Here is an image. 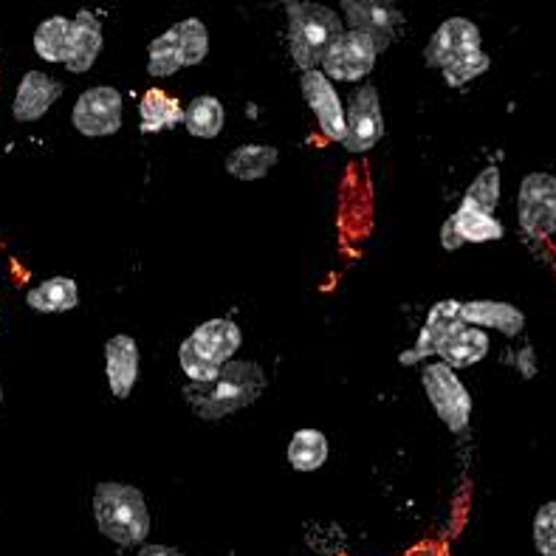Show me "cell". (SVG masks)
<instances>
[{"label":"cell","instance_id":"obj_1","mask_svg":"<svg viewBox=\"0 0 556 556\" xmlns=\"http://www.w3.org/2000/svg\"><path fill=\"white\" fill-rule=\"evenodd\" d=\"M93 517L99 531L116 545L134 548L150 534V511L144 494L125 483H99L93 492Z\"/></svg>","mask_w":556,"mask_h":556},{"label":"cell","instance_id":"obj_2","mask_svg":"<svg viewBox=\"0 0 556 556\" xmlns=\"http://www.w3.org/2000/svg\"><path fill=\"white\" fill-rule=\"evenodd\" d=\"M286 12H289V49L294 63L303 71H317L328 49L345 35L337 12L303 0H289Z\"/></svg>","mask_w":556,"mask_h":556},{"label":"cell","instance_id":"obj_3","mask_svg":"<svg viewBox=\"0 0 556 556\" xmlns=\"http://www.w3.org/2000/svg\"><path fill=\"white\" fill-rule=\"evenodd\" d=\"M263 388H266V376H263L261 365H254V362H229L212 384H198L187 395H190L192 407L206 421H212V418H224L240 407H249L263 393Z\"/></svg>","mask_w":556,"mask_h":556},{"label":"cell","instance_id":"obj_4","mask_svg":"<svg viewBox=\"0 0 556 556\" xmlns=\"http://www.w3.org/2000/svg\"><path fill=\"white\" fill-rule=\"evenodd\" d=\"M424 390L430 395L438 418L450 427L452 432H464L469 416H472V395L464 388V381L444 362L427 365L421 374Z\"/></svg>","mask_w":556,"mask_h":556},{"label":"cell","instance_id":"obj_5","mask_svg":"<svg viewBox=\"0 0 556 556\" xmlns=\"http://www.w3.org/2000/svg\"><path fill=\"white\" fill-rule=\"evenodd\" d=\"M522 232L531 238H548L556 232V178L548 173H531L522 178L517 198Z\"/></svg>","mask_w":556,"mask_h":556},{"label":"cell","instance_id":"obj_6","mask_svg":"<svg viewBox=\"0 0 556 556\" xmlns=\"http://www.w3.org/2000/svg\"><path fill=\"white\" fill-rule=\"evenodd\" d=\"M379 54L381 51L376 49L374 40H367L359 31H348L325 54L323 74L328 79H339V83H356L374 71Z\"/></svg>","mask_w":556,"mask_h":556},{"label":"cell","instance_id":"obj_7","mask_svg":"<svg viewBox=\"0 0 556 556\" xmlns=\"http://www.w3.org/2000/svg\"><path fill=\"white\" fill-rule=\"evenodd\" d=\"M74 127L85 136H111L122 127V93L116 88L99 85L85 91L74 105Z\"/></svg>","mask_w":556,"mask_h":556},{"label":"cell","instance_id":"obj_8","mask_svg":"<svg viewBox=\"0 0 556 556\" xmlns=\"http://www.w3.org/2000/svg\"><path fill=\"white\" fill-rule=\"evenodd\" d=\"M342 9L348 14L351 31H359L367 40H374L379 51L388 49L390 40L404 23V14L399 9L390 7V3H379V0H345Z\"/></svg>","mask_w":556,"mask_h":556},{"label":"cell","instance_id":"obj_9","mask_svg":"<svg viewBox=\"0 0 556 556\" xmlns=\"http://www.w3.org/2000/svg\"><path fill=\"white\" fill-rule=\"evenodd\" d=\"M384 136V116H381L379 91L374 85H362L356 97L351 102V113H348V134L345 144L351 153H365Z\"/></svg>","mask_w":556,"mask_h":556},{"label":"cell","instance_id":"obj_10","mask_svg":"<svg viewBox=\"0 0 556 556\" xmlns=\"http://www.w3.org/2000/svg\"><path fill=\"white\" fill-rule=\"evenodd\" d=\"M300 85H303V97L317 116L323 134L333 141H345L348 116L342 111V102H339L331 79L325 77L323 71H305Z\"/></svg>","mask_w":556,"mask_h":556},{"label":"cell","instance_id":"obj_11","mask_svg":"<svg viewBox=\"0 0 556 556\" xmlns=\"http://www.w3.org/2000/svg\"><path fill=\"white\" fill-rule=\"evenodd\" d=\"M472 51H480L478 26L464 17H452V21L441 23V28L432 35L424 56H427L430 68H450L452 63H458L460 56L472 54Z\"/></svg>","mask_w":556,"mask_h":556},{"label":"cell","instance_id":"obj_12","mask_svg":"<svg viewBox=\"0 0 556 556\" xmlns=\"http://www.w3.org/2000/svg\"><path fill=\"white\" fill-rule=\"evenodd\" d=\"M464 317H460V303L455 300H444V303H438L435 308L430 311V317H427V325H424L421 337H418V345L413 348V353H404L402 362L404 365H413V362L427 359L430 353L441 351L446 339L452 333H458L464 328Z\"/></svg>","mask_w":556,"mask_h":556},{"label":"cell","instance_id":"obj_13","mask_svg":"<svg viewBox=\"0 0 556 556\" xmlns=\"http://www.w3.org/2000/svg\"><path fill=\"white\" fill-rule=\"evenodd\" d=\"M60 97H63V85L56 79H51L42 71H28L17 85V93H14L12 116L17 122H37L40 116H46V111Z\"/></svg>","mask_w":556,"mask_h":556},{"label":"cell","instance_id":"obj_14","mask_svg":"<svg viewBox=\"0 0 556 556\" xmlns=\"http://www.w3.org/2000/svg\"><path fill=\"white\" fill-rule=\"evenodd\" d=\"M105 374L111 393L116 399H127V395L134 393L136 376H139V348H136L134 339L125 337V333L108 339Z\"/></svg>","mask_w":556,"mask_h":556},{"label":"cell","instance_id":"obj_15","mask_svg":"<svg viewBox=\"0 0 556 556\" xmlns=\"http://www.w3.org/2000/svg\"><path fill=\"white\" fill-rule=\"evenodd\" d=\"M190 342L198 353H204L206 359H212L215 365H229L243 337H240L238 323H232V319H210L201 328H195Z\"/></svg>","mask_w":556,"mask_h":556},{"label":"cell","instance_id":"obj_16","mask_svg":"<svg viewBox=\"0 0 556 556\" xmlns=\"http://www.w3.org/2000/svg\"><path fill=\"white\" fill-rule=\"evenodd\" d=\"M99 51H102V26L88 9L71 21V49H68V63L65 68L71 74H83L97 63Z\"/></svg>","mask_w":556,"mask_h":556},{"label":"cell","instance_id":"obj_17","mask_svg":"<svg viewBox=\"0 0 556 556\" xmlns=\"http://www.w3.org/2000/svg\"><path fill=\"white\" fill-rule=\"evenodd\" d=\"M460 317L466 325H478V328H497L506 337H517L526 325L522 311L508 303H494V300H475V303L460 305Z\"/></svg>","mask_w":556,"mask_h":556},{"label":"cell","instance_id":"obj_18","mask_svg":"<svg viewBox=\"0 0 556 556\" xmlns=\"http://www.w3.org/2000/svg\"><path fill=\"white\" fill-rule=\"evenodd\" d=\"M489 353V337L480 328H460L458 333H452L446 339L438 356L444 359V365H450L452 370L455 367H472L478 365L480 359H486Z\"/></svg>","mask_w":556,"mask_h":556},{"label":"cell","instance_id":"obj_19","mask_svg":"<svg viewBox=\"0 0 556 556\" xmlns=\"http://www.w3.org/2000/svg\"><path fill=\"white\" fill-rule=\"evenodd\" d=\"M26 303L40 314H63L79 305V289L71 277H51L28 291Z\"/></svg>","mask_w":556,"mask_h":556},{"label":"cell","instance_id":"obj_20","mask_svg":"<svg viewBox=\"0 0 556 556\" xmlns=\"http://www.w3.org/2000/svg\"><path fill=\"white\" fill-rule=\"evenodd\" d=\"M277 159L280 153L268 144H243L226 155V169H229V176L240 178V181H254V178L266 176L277 164Z\"/></svg>","mask_w":556,"mask_h":556},{"label":"cell","instance_id":"obj_21","mask_svg":"<svg viewBox=\"0 0 556 556\" xmlns=\"http://www.w3.org/2000/svg\"><path fill=\"white\" fill-rule=\"evenodd\" d=\"M139 113H141V130L144 134H159L164 127H173L178 122H184V108L178 105L176 99L164 93L162 88H153L141 97L139 102Z\"/></svg>","mask_w":556,"mask_h":556},{"label":"cell","instance_id":"obj_22","mask_svg":"<svg viewBox=\"0 0 556 556\" xmlns=\"http://www.w3.org/2000/svg\"><path fill=\"white\" fill-rule=\"evenodd\" d=\"M450 226L458 232L460 240L466 243H486V240H501L503 238V224L494 215L472 210V206H458V212L450 218Z\"/></svg>","mask_w":556,"mask_h":556},{"label":"cell","instance_id":"obj_23","mask_svg":"<svg viewBox=\"0 0 556 556\" xmlns=\"http://www.w3.org/2000/svg\"><path fill=\"white\" fill-rule=\"evenodd\" d=\"M71 21L68 17H49L35 31V51L46 63H68Z\"/></svg>","mask_w":556,"mask_h":556},{"label":"cell","instance_id":"obj_24","mask_svg":"<svg viewBox=\"0 0 556 556\" xmlns=\"http://www.w3.org/2000/svg\"><path fill=\"white\" fill-rule=\"evenodd\" d=\"M328 460V438L319 430L294 432L289 444V464L296 472H317Z\"/></svg>","mask_w":556,"mask_h":556},{"label":"cell","instance_id":"obj_25","mask_svg":"<svg viewBox=\"0 0 556 556\" xmlns=\"http://www.w3.org/2000/svg\"><path fill=\"white\" fill-rule=\"evenodd\" d=\"M224 105L215 97H198L192 99L187 113H184V125L198 139H215L224 130Z\"/></svg>","mask_w":556,"mask_h":556},{"label":"cell","instance_id":"obj_26","mask_svg":"<svg viewBox=\"0 0 556 556\" xmlns=\"http://www.w3.org/2000/svg\"><path fill=\"white\" fill-rule=\"evenodd\" d=\"M178 68H184V54L181 46H178L176 28L164 31L162 37H155L150 42V54H148V71L153 77H169L176 74Z\"/></svg>","mask_w":556,"mask_h":556},{"label":"cell","instance_id":"obj_27","mask_svg":"<svg viewBox=\"0 0 556 556\" xmlns=\"http://www.w3.org/2000/svg\"><path fill=\"white\" fill-rule=\"evenodd\" d=\"M176 35L178 46H181L184 65H198L204 63L206 51H210V35H206V26L198 17H190V21L176 23Z\"/></svg>","mask_w":556,"mask_h":556},{"label":"cell","instance_id":"obj_28","mask_svg":"<svg viewBox=\"0 0 556 556\" xmlns=\"http://www.w3.org/2000/svg\"><path fill=\"white\" fill-rule=\"evenodd\" d=\"M497 201H501V173L494 167H489L483 169V173L472 181V187L466 190L464 206H472V210L492 215Z\"/></svg>","mask_w":556,"mask_h":556},{"label":"cell","instance_id":"obj_29","mask_svg":"<svg viewBox=\"0 0 556 556\" xmlns=\"http://www.w3.org/2000/svg\"><path fill=\"white\" fill-rule=\"evenodd\" d=\"M178 359H181L184 374L190 376L195 384H212V381L220 376V370H224V365H215L212 359H206L204 353H198L190 339H184V342H181Z\"/></svg>","mask_w":556,"mask_h":556},{"label":"cell","instance_id":"obj_30","mask_svg":"<svg viewBox=\"0 0 556 556\" xmlns=\"http://www.w3.org/2000/svg\"><path fill=\"white\" fill-rule=\"evenodd\" d=\"M489 65H492V60H489V56L483 54V49H480V51H472V54L460 56L458 63H452L450 68H444V77L452 88H458V85L472 83L475 77L486 74Z\"/></svg>","mask_w":556,"mask_h":556},{"label":"cell","instance_id":"obj_31","mask_svg":"<svg viewBox=\"0 0 556 556\" xmlns=\"http://www.w3.org/2000/svg\"><path fill=\"white\" fill-rule=\"evenodd\" d=\"M534 545L543 556H556V501L545 503L534 517Z\"/></svg>","mask_w":556,"mask_h":556},{"label":"cell","instance_id":"obj_32","mask_svg":"<svg viewBox=\"0 0 556 556\" xmlns=\"http://www.w3.org/2000/svg\"><path fill=\"white\" fill-rule=\"evenodd\" d=\"M139 556H184L173 548H164V545H148V548H141Z\"/></svg>","mask_w":556,"mask_h":556},{"label":"cell","instance_id":"obj_33","mask_svg":"<svg viewBox=\"0 0 556 556\" xmlns=\"http://www.w3.org/2000/svg\"><path fill=\"white\" fill-rule=\"evenodd\" d=\"M404 556H421V554H404Z\"/></svg>","mask_w":556,"mask_h":556},{"label":"cell","instance_id":"obj_34","mask_svg":"<svg viewBox=\"0 0 556 556\" xmlns=\"http://www.w3.org/2000/svg\"><path fill=\"white\" fill-rule=\"evenodd\" d=\"M0 395H3V390H0Z\"/></svg>","mask_w":556,"mask_h":556}]
</instances>
